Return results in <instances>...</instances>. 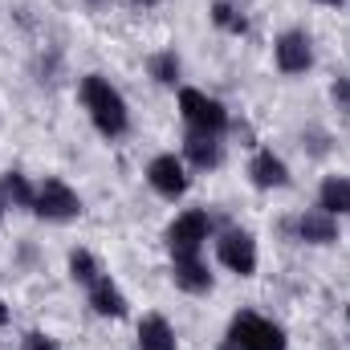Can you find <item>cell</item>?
<instances>
[{
	"label": "cell",
	"mask_w": 350,
	"mask_h": 350,
	"mask_svg": "<svg viewBox=\"0 0 350 350\" xmlns=\"http://www.w3.org/2000/svg\"><path fill=\"white\" fill-rule=\"evenodd\" d=\"M82 106L90 110V122L106 135V139H118L122 131H126V102H122V94L110 86L102 74H86L82 78Z\"/></svg>",
	"instance_id": "1"
},
{
	"label": "cell",
	"mask_w": 350,
	"mask_h": 350,
	"mask_svg": "<svg viewBox=\"0 0 350 350\" xmlns=\"http://www.w3.org/2000/svg\"><path fill=\"white\" fill-rule=\"evenodd\" d=\"M220 350H285V330L253 310H241L228 326V338Z\"/></svg>",
	"instance_id": "2"
},
{
	"label": "cell",
	"mask_w": 350,
	"mask_h": 350,
	"mask_svg": "<svg viewBox=\"0 0 350 350\" xmlns=\"http://www.w3.org/2000/svg\"><path fill=\"white\" fill-rule=\"evenodd\" d=\"M179 110L196 135H224V126H228V110L200 90H179Z\"/></svg>",
	"instance_id": "3"
},
{
	"label": "cell",
	"mask_w": 350,
	"mask_h": 350,
	"mask_svg": "<svg viewBox=\"0 0 350 350\" xmlns=\"http://www.w3.org/2000/svg\"><path fill=\"white\" fill-rule=\"evenodd\" d=\"M33 212L41 220H53V224H66V220H78L82 216V200L70 183L62 179H45L37 187V200H33Z\"/></svg>",
	"instance_id": "4"
},
{
	"label": "cell",
	"mask_w": 350,
	"mask_h": 350,
	"mask_svg": "<svg viewBox=\"0 0 350 350\" xmlns=\"http://www.w3.org/2000/svg\"><path fill=\"white\" fill-rule=\"evenodd\" d=\"M208 216L204 212H183V216H175L172 228H167V249H172V257H200V249H204V241H208Z\"/></svg>",
	"instance_id": "5"
},
{
	"label": "cell",
	"mask_w": 350,
	"mask_h": 350,
	"mask_svg": "<svg viewBox=\"0 0 350 350\" xmlns=\"http://www.w3.org/2000/svg\"><path fill=\"white\" fill-rule=\"evenodd\" d=\"M216 253H220V265H228V269L241 273V277H253V273H257V241H253L249 232H241V228L224 232L220 245H216Z\"/></svg>",
	"instance_id": "6"
},
{
	"label": "cell",
	"mask_w": 350,
	"mask_h": 350,
	"mask_svg": "<svg viewBox=\"0 0 350 350\" xmlns=\"http://www.w3.org/2000/svg\"><path fill=\"white\" fill-rule=\"evenodd\" d=\"M273 53H277V70H281V74H306V70L314 66V45H310V37L297 33V29L281 33L277 45H273Z\"/></svg>",
	"instance_id": "7"
},
{
	"label": "cell",
	"mask_w": 350,
	"mask_h": 350,
	"mask_svg": "<svg viewBox=\"0 0 350 350\" xmlns=\"http://www.w3.org/2000/svg\"><path fill=\"white\" fill-rule=\"evenodd\" d=\"M147 179H151V187L159 191V196H183L187 191V175H183V163L175 159V155H155L151 159V167H147Z\"/></svg>",
	"instance_id": "8"
},
{
	"label": "cell",
	"mask_w": 350,
	"mask_h": 350,
	"mask_svg": "<svg viewBox=\"0 0 350 350\" xmlns=\"http://www.w3.org/2000/svg\"><path fill=\"white\" fill-rule=\"evenodd\" d=\"M172 281L183 293H208L212 289V273H208V265H200V257H175Z\"/></svg>",
	"instance_id": "9"
},
{
	"label": "cell",
	"mask_w": 350,
	"mask_h": 350,
	"mask_svg": "<svg viewBox=\"0 0 350 350\" xmlns=\"http://www.w3.org/2000/svg\"><path fill=\"white\" fill-rule=\"evenodd\" d=\"M297 237L306 241V245H334L338 241V224H334V216L330 212H306L301 220H297Z\"/></svg>",
	"instance_id": "10"
},
{
	"label": "cell",
	"mask_w": 350,
	"mask_h": 350,
	"mask_svg": "<svg viewBox=\"0 0 350 350\" xmlns=\"http://www.w3.org/2000/svg\"><path fill=\"white\" fill-rule=\"evenodd\" d=\"M90 306H94V314H102V318H122V314H126V297L118 293V285H114L110 277H98V281L90 285Z\"/></svg>",
	"instance_id": "11"
},
{
	"label": "cell",
	"mask_w": 350,
	"mask_h": 350,
	"mask_svg": "<svg viewBox=\"0 0 350 350\" xmlns=\"http://www.w3.org/2000/svg\"><path fill=\"white\" fill-rule=\"evenodd\" d=\"M249 175H253V183L265 187V191H269V187H285V183H289V167H285L273 151H257V155H253V163H249Z\"/></svg>",
	"instance_id": "12"
},
{
	"label": "cell",
	"mask_w": 350,
	"mask_h": 350,
	"mask_svg": "<svg viewBox=\"0 0 350 350\" xmlns=\"http://www.w3.org/2000/svg\"><path fill=\"white\" fill-rule=\"evenodd\" d=\"M139 350H175V330L167 326V318L147 314L139 322Z\"/></svg>",
	"instance_id": "13"
},
{
	"label": "cell",
	"mask_w": 350,
	"mask_h": 350,
	"mask_svg": "<svg viewBox=\"0 0 350 350\" xmlns=\"http://www.w3.org/2000/svg\"><path fill=\"white\" fill-rule=\"evenodd\" d=\"M318 204L330 216H350V179L347 175H330L322 183V191H318Z\"/></svg>",
	"instance_id": "14"
},
{
	"label": "cell",
	"mask_w": 350,
	"mask_h": 350,
	"mask_svg": "<svg viewBox=\"0 0 350 350\" xmlns=\"http://www.w3.org/2000/svg\"><path fill=\"white\" fill-rule=\"evenodd\" d=\"M183 147H187V159H191L196 167H204V172L220 163V143H216V135H196V131H191Z\"/></svg>",
	"instance_id": "15"
},
{
	"label": "cell",
	"mask_w": 350,
	"mask_h": 350,
	"mask_svg": "<svg viewBox=\"0 0 350 350\" xmlns=\"http://www.w3.org/2000/svg\"><path fill=\"white\" fill-rule=\"evenodd\" d=\"M0 191H4V200L16 204V208H33V200H37V187H29V179H25L21 172H4Z\"/></svg>",
	"instance_id": "16"
},
{
	"label": "cell",
	"mask_w": 350,
	"mask_h": 350,
	"mask_svg": "<svg viewBox=\"0 0 350 350\" xmlns=\"http://www.w3.org/2000/svg\"><path fill=\"white\" fill-rule=\"evenodd\" d=\"M70 277L78 281V285H94L98 277H102V269H98V261H94V253H86V249H74L70 253Z\"/></svg>",
	"instance_id": "17"
},
{
	"label": "cell",
	"mask_w": 350,
	"mask_h": 350,
	"mask_svg": "<svg viewBox=\"0 0 350 350\" xmlns=\"http://www.w3.org/2000/svg\"><path fill=\"white\" fill-rule=\"evenodd\" d=\"M212 25H220V29H224V33H232V37L249 33V21H245L228 0H216V4H212Z\"/></svg>",
	"instance_id": "18"
},
{
	"label": "cell",
	"mask_w": 350,
	"mask_h": 350,
	"mask_svg": "<svg viewBox=\"0 0 350 350\" xmlns=\"http://www.w3.org/2000/svg\"><path fill=\"white\" fill-rule=\"evenodd\" d=\"M151 78H155L159 86H175V82H179V57H175L172 49L151 57Z\"/></svg>",
	"instance_id": "19"
},
{
	"label": "cell",
	"mask_w": 350,
	"mask_h": 350,
	"mask_svg": "<svg viewBox=\"0 0 350 350\" xmlns=\"http://www.w3.org/2000/svg\"><path fill=\"white\" fill-rule=\"evenodd\" d=\"M330 98H334V106H338L342 114H350V78H338V82L330 86Z\"/></svg>",
	"instance_id": "20"
},
{
	"label": "cell",
	"mask_w": 350,
	"mask_h": 350,
	"mask_svg": "<svg viewBox=\"0 0 350 350\" xmlns=\"http://www.w3.org/2000/svg\"><path fill=\"white\" fill-rule=\"evenodd\" d=\"M21 350H57V342H53L49 334L33 330V334H25V342H21Z\"/></svg>",
	"instance_id": "21"
},
{
	"label": "cell",
	"mask_w": 350,
	"mask_h": 350,
	"mask_svg": "<svg viewBox=\"0 0 350 350\" xmlns=\"http://www.w3.org/2000/svg\"><path fill=\"white\" fill-rule=\"evenodd\" d=\"M8 322V306H4V297H0V326Z\"/></svg>",
	"instance_id": "22"
},
{
	"label": "cell",
	"mask_w": 350,
	"mask_h": 350,
	"mask_svg": "<svg viewBox=\"0 0 350 350\" xmlns=\"http://www.w3.org/2000/svg\"><path fill=\"white\" fill-rule=\"evenodd\" d=\"M135 4H143V8H151V4H163V0H135Z\"/></svg>",
	"instance_id": "23"
},
{
	"label": "cell",
	"mask_w": 350,
	"mask_h": 350,
	"mask_svg": "<svg viewBox=\"0 0 350 350\" xmlns=\"http://www.w3.org/2000/svg\"><path fill=\"white\" fill-rule=\"evenodd\" d=\"M318 4H330V8H338V4H342V0H318Z\"/></svg>",
	"instance_id": "24"
},
{
	"label": "cell",
	"mask_w": 350,
	"mask_h": 350,
	"mask_svg": "<svg viewBox=\"0 0 350 350\" xmlns=\"http://www.w3.org/2000/svg\"><path fill=\"white\" fill-rule=\"evenodd\" d=\"M0 220H4V196H0Z\"/></svg>",
	"instance_id": "25"
},
{
	"label": "cell",
	"mask_w": 350,
	"mask_h": 350,
	"mask_svg": "<svg viewBox=\"0 0 350 350\" xmlns=\"http://www.w3.org/2000/svg\"><path fill=\"white\" fill-rule=\"evenodd\" d=\"M347 318H350V306H347Z\"/></svg>",
	"instance_id": "26"
}]
</instances>
